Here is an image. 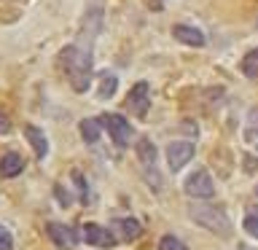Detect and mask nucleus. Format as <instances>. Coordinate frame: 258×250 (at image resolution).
I'll use <instances>...</instances> for the list:
<instances>
[{
    "instance_id": "1",
    "label": "nucleus",
    "mask_w": 258,
    "mask_h": 250,
    "mask_svg": "<svg viewBox=\"0 0 258 250\" xmlns=\"http://www.w3.org/2000/svg\"><path fill=\"white\" fill-rule=\"evenodd\" d=\"M94 35H81L76 43H70L62 51V65L68 73L70 84L76 92H86L89 81H92V46H94Z\"/></svg>"
},
{
    "instance_id": "2",
    "label": "nucleus",
    "mask_w": 258,
    "mask_h": 250,
    "mask_svg": "<svg viewBox=\"0 0 258 250\" xmlns=\"http://www.w3.org/2000/svg\"><path fill=\"white\" fill-rule=\"evenodd\" d=\"M188 215H191L194 223L205 226V229H210L213 234H221V237L231 234V221L226 218L223 210H218V207H210V205H191V207H188Z\"/></svg>"
},
{
    "instance_id": "3",
    "label": "nucleus",
    "mask_w": 258,
    "mask_h": 250,
    "mask_svg": "<svg viewBox=\"0 0 258 250\" xmlns=\"http://www.w3.org/2000/svg\"><path fill=\"white\" fill-rule=\"evenodd\" d=\"M183 189L191 199H210L215 194V183H213V177H210L207 169H197V172H191L185 177Z\"/></svg>"
},
{
    "instance_id": "4",
    "label": "nucleus",
    "mask_w": 258,
    "mask_h": 250,
    "mask_svg": "<svg viewBox=\"0 0 258 250\" xmlns=\"http://www.w3.org/2000/svg\"><path fill=\"white\" fill-rule=\"evenodd\" d=\"M105 129L110 132L113 143L118 145V148H126L129 145V137H132V127H129V121L124 116H118V113H110V116H105Z\"/></svg>"
},
{
    "instance_id": "5",
    "label": "nucleus",
    "mask_w": 258,
    "mask_h": 250,
    "mask_svg": "<svg viewBox=\"0 0 258 250\" xmlns=\"http://www.w3.org/2000/svg\"><path fill=\"white\" fill-rule=\"evenodd\" d=\"M126 105L132 108L135 116H145L148 113V105H151V86L145 81H137L132 86V92L126 94Z\"/></svg>"
},
{
    "instance_id": "6",
    "label": "nucleus",
    "mask_w": 258,
    "mask_h": 250,
    "mask_svg": "<svg viewBox=\"0 0 258 250\" xmlns=\"http://www.w3.org/2000/svg\"><path fill=\"white\" fill-rule=\"evenodd\" d=\"M191 156H194V145H191V143L175 140V143H169V145H167V161H169V167H172L175 172L188 164Z\"/></svg>"
},
{
    "instance_id": "7",
    "label": "nucleus",
    "mask_w": 258,
    "mask_h": 250,
    "mask_svg": "<svg viewBox=\"0 0 258 250\" xmlns=\"http://www.w3.org/2000/svg\"><path fill=\"white\" fill-rule=\"evenodd\" d=\"M84 239L89 242V245H94V247H113L116 245V237H113L108 229L97 226V223H86L84 226Z\"/></svg>"
},
{
    "instance_id": "8",
    "label": "nucleus",
    "mask_w": 258,
    "mask_h": 250,
    "mask_svg": "<svg viewBox=\"0 0 258 250\" xmlns=\"http://www.w3.org/2000/svg\"><path fill=\"white\" fill-rule=\"evenodd\" d=\"M48 237H51L54 245H59V247H68L73 250L78 245V237H76V231L70 229V226H64V223H48Z\"/></svg>"
},
{
    "instance_id": "9",
    "label": "nucleus",
    "mask_w": 258,
    "mask_h": 250,
    "mask_svg": "<svg viewBox=\"0 0 258 250\" xmlns=\"http://www.w3.org/2000/svg\"><path fill=\"white\" fill-rule=\"evenodd\" d=\"M172 35H175V40H180V43H185V46H197V48L205 46V32L191 27V24H175Z\"/></svg>"
},
{
    "instance_id": "10",
    "label": "nucleus",
    "mask_w": 258,
    "mask_h": 250,
    "mask_svg": "<svg viewBox=\"0 0 258 250\" xmlns=\"http://www.w3.org/2000/svg\"><path fill=\"white\" fill-rule=\"evenodd\" d=\"M24 137L30 140L32 151H35V156H38V159H46V153H48V140H46V135L40 132L38 127H32V124H24Z\"/></svg>"
},
{
    "instance_id": "11",
    "label": "nucleus",
    "mask_w": 258,
    "mask_h": 250,
    "mask_svg": "<svg viewBox=\"0 0 258 250\" xmlns=\"http://www.w3.org/2000/svg\"><path fill=\"white\" fill-rule=\"evenodd\" d=\"M137 156H140V161H143V167L148 169H156V145H153L148 137H140L137 140Z\"/></svg>"
},
{
    "instance_id": "12",
    "label": "nucleus",
    "mask_w": 258,
    "mask_h": 250,
    "mask_svg": "<svg viewBox=\"0 0 258 250\" xmlns=\"http://www.w3.org/2000/svg\"><path fill=\"white\" fill-rule=\"evenodd\" d=\"M24 169V159L19 156V153H6L3 159H0V175L3 177H16Z\"/></svg>"
},
{
    "instance_id": "13",
    "label": "nucleus",
    "mask_w": 258,
    "mask_h": 250,
    "mask_svg": "<svg viewBox=\"0 0 258 250\" xmlns=\"http://www.w3.org/2000/svg\"><path fill=\"white\" fill-rule=\"evenodd\" d=\"M102 121L100 118H84L81 121V137H84L86 143H97L100 140V132H102Z\"/></svg>"
},
{
    "instance_id": "14",
    "label": "nucleus",
    "mask_w": 258,
    "mask_h": 250,
    "mask_svg": "<svg viewBox=\"0 0 258 250\" xmlns=\"http://www.w3.org/2000/svg\"><path fill=\"white\" fill-rule=\"evenodd\" d=\"M116 226H118L121 237H124L126 242H132V239H137V237H140V231H143V226H140V221H135V218H121V221H118Z\"/></svg>"
},
{
    "instance_id": "15",
    "label": "nucleus",
    "mask_w": 258,
    "mask_h": 250,
    "mask_svg": "<svg viewBox=\"0 0 258 250\" xmlns=\"http://www.w3.org/2000/svg\"><path fill=\"white\" fill-rule=\"evenodd\" d=\"M245 140L258 148V108H253L245 118Z\"/></svg>"
},
{
    "instance_id": "16",
    "label": "nucleus",
    "mask_w": 258,
    "mask_h": 250,
    "mask_svg": "<svg viewBox=\"0 0 258 250\" xmlns=\"http://www.w3.org/2000/svg\"><path fill=\"white\" fill-rule=\"evenodd\" d=\"M242 73H245L247 78H258V48L245 54V59H242Z\"/></svg>"
},
{
    "instance_id": "17",
    "label": "nucleus",
    "mask_w": 258,
    "mask_h": 250,
    "mask_svg": "<svg viewBox=\"0 0 258 250\" xmlns=\"http://www.w3.org/2000/svg\"><path fill=\"white\" fill-rule=\"evenodd\" d=\"M242 226H245V231L250 234L253 239H258V207H250L245 221H242Z\"/></svg>"
},
{
    "instance_id": "18",
    "label": "nucleus",
    "mask_w": 258,
    "mask_h": 250,
    "mask_svg": "<svg viewBox=\"0 0 258 250\" xmlns=\"http://www.w3.org/2000/svg\"><path fill=\"white\" fill-rule=\"evenodd\" d=\"M159 250H188V247H185V242L177 239L175 234H164L159 242Z\"/></svg>"
},
{
    "instance_id": "19",
    "label": "nucleus",
    "mask_w": 258,
    "mask_h": 250,
    "mask_svg": "<svg viewBox=\"0 0 258 250\" xmlns=\"http://www.w3.org/2000/svg\"><path fill=\"white\" fill-rule=\"evenodd\" d=\"M116 86H118V81H116V76H105L102 78V86H100V100H108V97H113V92H116Z\"/></svg>"
},
{
    "instance_id": "20",
    "label": "nucleus",
    "mask_w": 258,
    "mask_h": 250,
    "mask_svg": "<svg viewBox=\"0 0 258 250\" xmlns=\"http://www.w3.org/2000/svg\"><path fill=\"white\" fill-rule=\"evenodd\" d=\"M0 250H14V237L0 226Z\"/></svg>"
},
{
    "instance_id": "21",
    "label": "nucleus",
    "mask_w": 258,
    "mask_h": 250,
    "mask_svg": "<svg viewBox=\"0 0 258 250\" xmlns=\"http://www.w3.org/2000/svg\"><path fill=\"white\" fill-rule=\"evenodd\" d=\"M8 129H11V127H8V118L0 116V132H8Z\"/></svg>"
}]
</instances>
